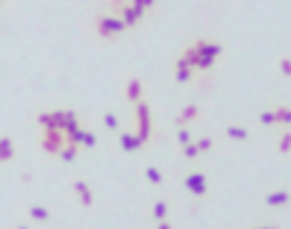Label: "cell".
Masks as SVG:
<instances>
[{
	"label": "cell",
	"mask_w": 291,
	"mask_h": 229,
	"mask_svg": "<svg viewBox=\"0 0 291 229\" xmlns=\"http://www.w3.org/2000/svg\"><path fill=\"white\" fill-rule=\"evenodd\" d=\"M135 116H137V137L142 140V145H147L152 137V106L142 99L135 101Z\"/></svg>",
	"instance_id": "6da1fadb"
},
{
	"label": "cell",
	"mask_w": 291,
	"mask_h": 229,
	"mask_svg": "<svg viewBox=\"0 0 291 229\" xmlns=\"http://www.w3.org/2000/svg\"><path fill=\"white\" fill-rule=\"evenodd\" d=\"M63 142H65L63 131H55V128H43V140H41L43 152L58 154V152H60V147H63Z\"/></svg>",
	"instance_id": "7a4b0ae2"
},
{
	"label": "cell",
	"mask_w": 291,
	"mask_h": 229,
	"mask_svg": "<svg viewBox=\"0 0 291 229\" xmlns=\"http://www.w3.org/2000/svg\"><path fill=\"white\" fill-rule=\"evenodd\" d=\"M185 188L193 193L195 198H205L207 191H209V186H207V176L202 172H190L185 176Z\"/></svg>",
	"instance_id": "3957f363"
},
{
	"label": "cell",
	"mask_w": 291,
	"mask_h": 229,
	"mask_svg": "<svg viewBox=\"0 0 291 229\" xmlns=\"http://www.w3.org/2000/svg\"><path fill=\"white\" fill-rule=\"evenodd\" d=\"M195 48H198V53L200 56H209V58H219L224 53V46L221 44H214V41H209V39H200L198 44H193Z\"/></svg>",
	"instance_id": "277c9868"
},
{
	"label": "cell",
	"mask_w": 291,
	"mask_h": 229,
	"mask_svg": "<svg viewBox=\"0 0 291 229\" xmlns=\"http://www.w3.org/2000/svg\"><path fill=\"white\" fill-rule=\"evenodd\" d=\"M118 142H121V150L123 152H135V150L145 147L142 140L137 137V133H130V131H123V133L118 135Z\"/></svg>",
	"instance_id": "5b68a950"
},
{
	"label": "cell",
	"mask_w": 291,
	"mask_h": 229,
	"mask_svg": "<svg viewBox=\"0 0 291 229\" xmlns=\"http://www.w3.org/2000/svg\"><path fill=\"white\" fill-rule=\"evenodd\" d=\"M73 191H75V195L80 198V203H82L84 208H91V205H94V193H91L87 181H75Z\"/></svg>",
	"instance_id": "8992f818"
},
{
	"label": "cell",
	"mask_w": 291,
	"mask_h": 229,
	"mask_svg": "<svg viewBox=\"0 0 291 229\" xmlns=\"http://www.w3.org/2000/svg\"><path fill=\"white\" fill-rule=\"evenodd\" d=\"M125 99L132 101V104L142 99V82H140L137 77H130L125 82Z\"/></svg>",
	"instance_id": "52a82bcc"
},
{
	"label": "cell",
	"mask_w": 291,
	"mask_h": 229,
	"mask_svg": "<svg viewBox=\"0 0 291 229\" xmlns=\"http://www.w3.org/2000/svg\"><path fill=\"white\" fill-rule=\"evenodd\" d=\"M289 203V191H272L265 195V205L267 208H282V205H287Z\"/></svg>",
	"instance_id": "ba28073f"
},
{
	"label": "cell",
	"mask_w": 291,
	"mask_h": 229,
	"mask_svg": "<svg viewBox=\"0 0 291 229\" xmlns=\"http://www.w3.org/2000/svg\"><path fill=\"white\" fill-rule=\"evenodd\" d=\"M200 114V109H198V104H188V106H183L178 118H176V123L178 126H185V123H190V121H195Z\"/></svg>",
	"instance_id": "9c48e42d"
},
{
	"label": "cell",
	"mask_w": 291,
	"mask_h": 229,
	"mask_svg": "<svg viewBox=\"0 0 291 229\" xmlns=\"http://www.w3.org/2000/svg\"><path fill=\"white\" fill-rule=\"evenodd\" d=\"M96 34L104 39H113V29H111V22H109V15H99L96 17Z\"/></svg>",
	"instance_id": "30bf717a"
},
{
	"label": "cell",
	"mask_w": 291,
	"mask_h": 229,
	"mask_svg": "<svg viewBox=\"0 0 291 229\" xmlns=\"http://www.w3.org/2000/svg\"><path fill=\"white\" fill-rule=\"evenodd\" d=\"M121 15H123L121 19H123V24H125V27H137L140 15H137V12H135L130 5H123V7H121Z\"/></svg>",
	"instance_id": "8fae6325"
},
{
	"label": "cell",
	"mask_w": 291,
	"mask_h": 229,
	"mask_svg": "<svg viewBox=\"0 0 291 229\" xmlns=\"http://www.w3.org/2000/svg\"><path fill=\"white\" fill-rule=\"evenodd\" d=\"M224 133H226V137H231V140H241V142L250 137V133H248L246 128H241V126H226Z\"/></svg>",
	"instance_id": "7c38bea8"
},
{
	"label": "cell",
	"mask_w": 291,
	"mask_h": 229,
	"mask_svg": "<svg viewBox=\"0 0 291 229\" xmlns=\"http://www.w3.org/2000/svg\"><path fill=\"white\" fill-rule=\"evenodd\" d=\"M272 114H274V123H282V126H289L291 123V109L289 106H277Z\"/></svg>",
	"instance_id": "4fadbf2b"
},
{
	"label": "cell",
	"mask_w": 291,
	"mask_h": 229,
	"mask_svg": "<svg viewBox=\"0 0 291 229\" xmlns=\"http://www.w3.org/2000/svg\"><path fill=\"white\" fill-rule=\"evenodd\" d=\"M51 118H48V126L46 128H55V131H63L65 126V111H48Z\"/></svg>",
	"instance_id": "5bb4252c"
},
{
	"label": "cell",
	"mask_w": 291,
	"mask_h": 229,
	"mask_svg": "<svg viewBox=\"0 0 291 229\" xmlns=\"http://www.w3.org/2000/svg\"><path fill=\"white\" fill-rule=\"evenodd\" d=\"M166 215H168V203L166 200H157L154 208H152V217L157 222H162V220H166Z\"/></svg>",
	"instance_id": "9a60e30c"
},
{
	"label": "cell",
	"mask_w": 291,
	"mask_h": 229,
	"mask_svg": "<svg viewBox=\"0 0 291 229\" xmlns=\"http://www.w3.org/2000/svg\"><path fill=\"white\" fill-rule=\"evenodd\" d=\"M29 217L37 220V222H48L51 220V212L46 210V208H41V205H32L29 208Z\"/></svg>",
	"instance_id": "2e32d148"
},
{
	"label": "cell",
	"mask_w": 291,
	"mask_h": 229,
	"mask_svg": "<svg viewBox=\"0 0 291 229\" xmlns=\"http://www.w3.org/2000/svg\"><path fill=\"white\" fill-rule=\"evenodd\" d=\"M183 60L188 63V68H195V65H198V60H200V53H198V48H195V46L185 48V51H183Z\"/></svg>",
	"instance_id": "e0dca14e"
},
{
	"label": "cell",
	"mask_w": 291,
	"mask_h": 229,
	"mask_svg": "<svg viewBox=\"0 0 291 229\" xmlns=\"http://www.w3.org/2000/svg\"><path fill=\"white\" fill-rule=\"evenodd\" d=\"M145 176L149 183H154V186H159V183H164V176H162V172L157 169V167H147L145 169Z\"/></svg>",
	"instance_id": "ac0fdd59"
},
{
	"label": "cell",
	"mask_w": 291,
	"mask_h": 229,
	"mask_svg": "<svg viewBox=\"0 0 291 229\" xmlns=\"http://www.w3.org/2000/svg\"><path fill=\"white\" fill-rule=\"evenodd\" d=\"M77 150L80 147H75V145H68V147H60V159L63 162H75V157H77Z\"/></svg>",
	"instance_id": "d6986e66"
},
{
	"label": "cell",
	"mask_w": 291,
	"mask_h": 229,
	"mask_svg": "<svg viewBox=\"0 0 291 229\" xmlns=\"http://www.w3.org/2000/svg\"><path fill=\"white\" fill-rule=\"evenodd\" d=\"M183 157H185V159H198V157H200V150H198V145H195L193 140H190L188 145H183Z\"/></svg>",
	"instance_id": "ffe728a7"
},
{
	"label": "cell",
	"mask_w": 291,
	"mask_h": 229,
	"mask_svg": "<svg viewBox=\"0 0 291 229\" xmlns=\"http://www.w3.org/2000/svg\"><path fill=\"white\" fill-rule=\"evenodd\" d=\"M289 150H291V133L287 131L279 137V154H289Z\"/></svg>",
	"instance_id": "44dd1931"
},
{
	"label": "cell",
	"mask_w": 291,
	"mask_h": 229,
	"mask_svg": "<svg viewBox=\"0 0 291 229\" xmlns=\"http://www.w3.org/2000/svg\"><path fill=\"white\" fill-rule=\"evenodd\" d=\"M104 126H106L109 131H118V126H121V123H118V118L111 114V111H106V114H104Z\"/></svg>",
	"instance_id": "7402d4cb"
},
{
	"label": "cell",
	"mask_w": 291,
	"mask_h": 229,
	"mask_svg": "<svg viewBox=\"0 0 291 229\" xmlns=\"http://www.w3.org/2000/svg\"><path fill=\"white\" fill-rule=\"evenodd\" d=\"M195 145H198V150H200V154H202V152H209V150L214 147V140H212V137H200Z\"/></svg>",
	"instance_id": "603a6c76"
},
{
	"label": "cell",
	"mask_w": 291,
	"mask_h": 229,
	"mask_svg": "<svg viewBox=\"0 0 291 229\" xmlns=\"http://www.w3.org/2000/svg\"><path fill=\"white\" fill-rule=\"evenodd\" d=\"M190 77H193V68H176V80H178L181 85L188 82Z\"/></svg>",
	"instance_id": "cb8c5ba5"
},
{
	"label": "cell",
	"mask_w": 291,
	"mask_h": 229,
	"mask_svg": "<svg viewBox=\"0 0 291 229\" xmlns=\"http://www.w3.org/2000/svg\"><path fill=\"white\" fill-rule=\"evenodd\" d=\"M214 60L217 58H209V56H200V60H198V70H209V68H214Z\"/></svg>",
	"instance_id": "d4e9b609"
},
{
	"label": "cell",
	"mask_w": 291,
	"mask_h": 229,
	"mask_svg": "<svg viewBox=\"0 0 291 229\" xmlns=\"http://www.w3.org/2000/svg\"><path fill=\"white\" fill-rule=\"evenodd\" d=\"M279 70H282V75H284V77H289V75H291V58H289V56L279 60Z\"/></svg>",
	"instance_id": "484cf974"
},
{
	"label": "cell",
	"mask_w": 291,
	"mask_h": 229,
	"mask_svg": "<svg viewBox=\"0 0 291 229\" xmlns=\"http://www.w3.org/2000/svg\"><path fill=\"white\" fill-rule=\"evenodd\" d=\"M96 145V135L89 133V131H84V137H82V147H94Z\"/></svg>",
	"instance_id": "4316f807"
},
{
	"label": "cell",
	"mask_w": 291,
	"mask_h": 229,
	"mask_svg": "<svg viewBox=\"0 0 291 229\" xmlns=\"http://www.w3.org/2000/svg\"><path fill=\"white\" fill-rule=\"evenodd\" d=\"M0 147H2L5 152H15V145H12V140H10L7 135H0Z\"/></svg>",
	"instance_id": "83f0119b"
},
{
	"label": "cell",
	"mask_w": 291,
	"mask_h": 229,
	"mask_svg": "<svg viewBox=\"0 0 291 229\" xmlns=\"http://www.w3.org/2000/svg\"><path fill=\"white\" fill-rule=\"evenodd\" d=\"M130 7H132V10H135L140 17L145 15V0H130Z\"/></svg>",
	"instance_id": "f1b7e54d"
},
{
	"label": "cell",
	"mask_w": 291,
	"mask_h": 229,
	"mask_svg": "<svg viewBox=\"0 0 291 229\" xmlns=\"http://www.w3.org/2000/svg\"><path fill=\"white\" fill-rule=\"evenodd\" d=\"M260 123L272 126V123H274V114H272V111H262V114H260Z\"/></svg>",
	"instance_id": "f546056e"
},
{
	"label": "cell",
	"mask_w": 291,
	"mask_h": 229,
	"mask_svg": "<svg viewBox=\"0 0 291 229\" xmlns=\"http://www.w3.org/2000/svg\"><path fill=\"white\" fill-rule=\"evenodd\" d=\"M178 142H181V145H188V142H190V131H188V128H181V131H178Z\"/></svg>",
	"instance_id": "4dcf8cb0"
},
{
	"label": "cell",
	"mask_w": 291,
	"mask_h": 229,
	"mask_svg": "<svg viewBox=\"0 0 291 229\" xmlns=\"http://www.w3.org/2000/svg\"><path fill=\"white\" fill-rule=\"evenodd\" d=\"M48 118H51V114H48V111H43V114L37 116V123L41 126V128H46V126H48Z\"/></svg>",
	"instance_id": "1f68e13d"
},
{
	"label": "cell",
	"mask_w": 291,
	"mask_h": 229,
	"mask_svg": "<svg viewBox=\"0 0 291 229\" xmlns=\"http://www.w3.org/2000/svg\"><path fill=\"white\" fill-rule=\"evenodd\" d=\"M12 159H15V152H5L0 147V162H12Z\"/></svg>",
	"instance_id": "d6a6232c"
},
{
	"label": "cell",
	"mask_w": 291,
	"mask_h": 229,
	"mask_svg": "<svg viewBox=\"0 0 291 229\" xmlns=\"http://www.w3.org/2000/svg\"><path fill=\"white\" fill-rule=\"evenodd\" d=\"M159 229H173V227H171V222H166V220H162V222H159Z\"/></svg>",
	"instance_id": "836d02e7"
},
{
	"label": "cell",
	"mask_w": 291,
	"mask_h": 229,
	"mask_svg": "<svg viewBox=\"0 0 291 229\" xmlns=\"http://www.w3.org/2000/svg\"><path fill=\"white\" fill-rule=\"evenodd\" d=\"M176 68H188V63H185V60H183V56L178 58V60H176Z\"/></svg>",
	"instance_id": "e575fe53"
},
{
	"label": "cell",
	"mask_w": 291,
	"mask_h": 229,
	"mask_svg": "<svg viewBox=\"0 0 291 229\" xmlns=\"http://www.w3.org/2000/svg\"><path fill=\"white\" fill-rule=\"evenodd\" d=\"M154 2H157V0H145V10H147V7H152Z\"/></svg>",
	"instance_id": "d590c367"
},
{
	"label": "cell",
	"mask_w": 291,
	"mask_h": 229,
	"mask_svg": "<svg viewBox=\"0 0 291 229\" xmlns=\"http://www.w3.org/2000/svg\"><path fill=\"white\" fill-rule=\"evenodd\" d=\"M260 229H277V227H274V225H270V227H260Z\"/></svg>",
	"instance_id": "8d00e7d4"
},
{
	"label": "cell",
	"mask_w": 291,
	"mask_h": 229,
	"mask_svg": "<svg viewBox=\"0 0 291 229\" xmlns=\"http://www.w3.org/2000/svg\"><path fill=\"white\" fill-rule=\"evenodd\" d=\"M15 229H29V227H15Z\"/></svg>",
	"instance_id": "74e56055"
},
{
	"label": "cell",
	"mask_w": 291,
	"mask_h": 229,
	"mask_svg": "<svg viewBox=\"0 0 291 229\" xmlns=\"http://www.w3.org/2000/svg\"><path fill=\"white\" fill-rule=\"evenodd\" d=\"M0 2H2V0H0Z\"/></svg>",
	"instance_id": "f35d334b"
}]
</instances>
